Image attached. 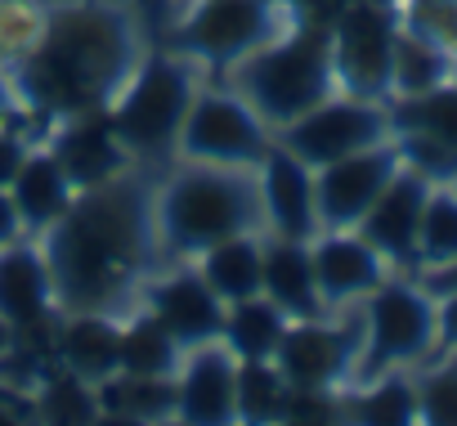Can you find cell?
Wrapping results in <instances>:
<instances>
[{
	"label": "cell",
	"instance_id": "f1b7e54d",
	"mask_svg": "<svg viewBox=\"0 0 457 426\" xmlns=\"http://www.w3.org/2000/svg\"><path fill=\"white\" fill-rule=\"evenodd\" d=\"M341 413L359 426H408L417 422V386L399 372L368 377L363 390L341 404Z\"/></svg>",
	"mask_w": 457,
	"mask_h": 426
},
{
	"label": "cell",
	"instance_id": "484cf974",
	"mask_svg": "<svg viewBox=\"0 0 457 426\" xmlns=\"http://www.w3.org/2000/svg\"><path fill=\"white\" fill-rule=\"evenodd\" d=\"M390 113V135H426L448 148H457V86H435L421 95H403L386 104Z\"/></svg>",
	"mask_w": 457,
	"mask_h": 426
},
{
	"label": "cell",
	"instance_id": "e575fe53",
	"mask_svg": "<svg viewBox=\"0 0 457 426\" xmlns=\"http://www.w3.org/2000/svg\"><path fill=\"white\" fill-rule=\"evenodd\" d=\"M390 139L399 144L403 166H412L430 184H453L457 180V148H448L439 139H426V135H390Z\"/></svg>",
	"mask_w": 457,
	"mask_h": 426
},
{
	"label": "cell",
	"instance_id": "277c9868",
	"mask_svg": "<svg viewBox=\"0 0 457 426\" xmlns=\"http://www.w3.org/2000/svg\"><path fill=\"white\" fill-rule=\"evenodd\" d=\"M220 77L228 81V90H238L261 113V121L270 130H278L337 90L328 28L283 32V37L256 46L252 54H243L238 63H228Z\"/></svg>",
	"mask_w": 457,
	"mask_h": 426
},
{
	"label": "cell",
	"instance_id": "3957f363",
	"mask_svg": "<svg viewBox=\"0 0 457 426\" xmlns=\"http://www.w3.org/2000/svg\"><path fill=\"white\" fill-rule=\"evenodd\" d=\"M265 230L256 166L184 162L153 193V238L170 256H197L220 238Z\"/></svg>",
	"mask_w": 457,
	"mask_h": 426
},
{
	"label": "cell",
	"instance_id": "4316f807",
	"mask_svg": "<svg viewBox=\"0 0 457 426\" xmlns=\"http://www.w3.org/2000/svg\"><path fill=\"white\" fill-rule=\"evenodd\" d=\"M453 72V59L444 46H435L430 37L421 32H395V59H390V99H403V95H421V90H435L444 86Z\"/></svg>",
	"mask_w": 457,
	"mask_h": 426
},
{
	"label": "cell",
	"instance_id": "f35d334b",
	"mask_svg": "<svg viewBox=\"0 0 457 426\" xmlns=\"http://www.w3.org/2000/svg\"><path fill=\"white\" fill-rule=\"evenodd\" d=\"M23 238V221H19V206L10 197V188H0V247H10Z\"/></svg>",
	"mask_w": 457,
	"mask_h": 426
},
{
	"label": "cell",
	"instance_id": "44dd1931",
	"mask_svg": "<svg viewBox=\"0 0 457 426\" xmlns=\"http://www.w3.org/2000/svg\"><path fill=\"white\" fill-rule=\"evenodd\" d=\"M261 297H270L287 319H319L328 310L319 297V283H314V261H310L305 238H283V234L265 238Z\"/></svg>",
	"mask_w": 457,
	"mask_h": 426
},
{
	"label": "cell",
	"instance_id": "5bb4252c",
	"mask_svg": "<svg viewBox=\"0 0 457 426\" xmlns=\"http://www.w3.org/2000/svg\"><path fill=\"white\" fill-rule=\"evenodd\" d=\"M238 355L224 341L184 350L175 372V422L184 426H228L238 422Z\"/></svg>",
	"mask_w": 457,
	"mask_h": 426
},
{
	"label": "cell",
	"instance_id": "836d02e7",
	"mask_svg": "<svg viewBox=\"0 0 457 426\" xmlns=\"http://www.w3.org/2000/svg\"><path fill=\"white\" fill-rule=\"evenodd\" d=\"M417 422L457 426V359L417 381Z\"/></svg>",
	"mask_w": 457,
	"mask_h": 426
},
{
	"label": "cell",
	"instance_id": "9c48e42d",
	"mask_svg": "<svg viewBox=\"0 0 457 426\" xmlns=\"http://www.w3.org/2000/svg\"><path fill=\"white\" fill-rule=\"evenodd\" d=\"M395 14L377 0H350L328 28L332 77L354 99H390V59H395Z\"/></svg>",
	"mask_w": 457,
	"mask_h": 426
},
{
	"label": "cell",
	"instance_id": "e0dca14e",
	"mask_svg": "<svg viewBox=\"0 0 457 426\" xmlns=\"http://www.w3.org/2000/svg\"><path fill=\"white\" fill-rule=\"evenodd\" d=\"M314 283L328 310L368 297L386 279V256L359 234V230H323L310 238Z\"/></svg>",
	"mask_w": 457,
	"mask_h": 426
},
{
	"label": "cell",
	"instance_id": "9a60e30c",
	"mask_svg": "<svg viewBox=\"0 0 457 426\" xmlns=\"http://www.w3.org/2000/svg\"><path fill=\"white\" fill-rule=\"evenodd\" d=\"M256 188H261V211L265 230L283 238H314L319 234V211H314V171L287 153L278 139L265 148L256 162Z\"/></svg>",
	"mask_w": 457,
	"mask_h": 426
},
{
	"label": "cell",
	"instance_id": "f6af8a7d",
	"mask_svg": "<svg viewBox=\"0 0 457 426\" xmlns=\"http://www.w3.org/2000/svg\"><path fill=\"white\" fill-rule=\"evenodd\" d=\"M274 5H283V10H305L310 0H274Z\"/></svg>",
	"mask_w": 457,
	"mask_h": 426
},
{
	"label": "cell",
	"instance_id": "d590c367",
	"mask_svg": "<svg viewBox=\"0 0 457 426\" xmlns=\"http://www.w3.org/2000/svg\"><path fill=\"white\" fill-rule=\"evenodd\" d=\"M412 32L457 54V0H412Z\"/></svg>",
	"mask_w": 457,
	"mask_h": 426
},
{
	"label": "cell",
	"instance_id": "d4e9b609",
	"mask_svg": "<svg viewBox=\"0 0 457 426\" xmlns=\"http://www.w3.org/2000/svg\"><path fill=\"white\" fill-rule=\"evenodd\" d=\"M283 328H287V314L270 297H243V301L224 305L220 341L234 350L238 359H274Z\"/></svg>",
	"mask_w": 457,
	"mask_h": 426
},
{
	"label": "cell",
	"instance_id": "7402d4cb",
	"mask_svg": "<svg viewBox=\"0 0 457 426\" xmlns=\"http://www.w3.org/2000/svg\"><path fill=\"white\" fill-rule=\"evenodd\" d=\"M10 197L19 206L23 234H46L63 216V211L72 206L77 188H72V180L63 175V166L54 162L50 148H28L19 175L10 180Z\"/></svg>",
	"mask_w": 457,
	"mask_h": 426
},
{
	"label": "cell",
	"instance_id": "cb8c5ba5",
	"mask_svg": "<svg viewBox=\"0 0 457 426\" xmlns=\"http://www.w3.org/2000/svg\"><path fill=\"white\" fill-rule=\"evenodd\" d=\"M99 390V422H170L175 417V377H135L112 372Z\"/></svg>",
	"mask_w": 457,
	"mask_h": 426
},
{
	"label": "cell",
	"instance_id": "83f0119b",
	"mask_svg": "<svg viewBox=\"0 0 457 426\" xmlns=\"http://www.w3.org/2000/svg\"><path fill=\"white\" fill-rule=\"evenodd\" d=\"M179 341L148 314V310H135L126 323H121V372H135V377H175L179 372Z\"/></svg>",
	"mask_w": 457,
	"mask_h": 426
},
{
	"label": "cell",
	"instance_id": "4fadbf2b",
	"mask_svg": "<svg viewBox=\"0 0 457 426\" xmlns=\"http://www.w3.org/2000/svg\"><path fill=\"white\" fill-rule=\"evenodd\" d=\"M144 310L179 341V350L220 341L224 328V301L211 292V283L197 274V265H175L166 274L139 279Z\"/></svg>",
	"mask_w": 457,
	"mask_h": 426
},
{
	"label": "cell",
	"instance_id": "ab89813d",
	"mask_svg": "<svg viewBox=\"0 0 457 426\" xmlns=\"http://www.w3.org/2000/svg\"><path fill=\"white\" fill-rule=\"evenodd\" d=\"M435 337L457 346V292H444V301L435 305Z\"/></svg>",
	"mask_w": 457,
	"mask_h": 426
},
{
	"label": "cell",
	"instance_id": "30bf717a",
	"mask_svg": "<svg viewBox=\"0 0 457 426\" xmlns=\"http://www.w3.org/2000/svg\"><path fill=\"white\" fill-rule=\"evenodd\" d=\"M274 139L287 153H296L310 171H319L337 157H350L359 148H372V144L390 139V113L377 99H354V95L332 99L328 95L323 104H314L296 121L278 126Z\"/></svg>",
	"mask_w": 457,
	"mask_h": 426
},
{
	"label": "cell",
	"instance_id": "6da1fadb",
	"mask_svg": "<svg viewBox=\"0 0 457 426\" xmlns=\"http://www.w3.org/2000/svg\"><path fill=\"white\" fill-rule=\"evenodd\" d=\"M41 238L59 310L112 314L135 292L153 256V193H144L130 171L108 184L77 188L72 206Z\"/></svg>",
	"mask_w": 457,
	"mask_h": 426
},
{
	"label": "cell",
	"instance_id": "2e32d148",
	"mask_svg": "<svg viewBox=\"0 0 457 426\" xmlns=\"http://www.w3.org/2000/svg\"><path fill=\"white\" fill-rule=\"evenodd\" d=\"M50 153L63 166V175L72 180V188L108 184V180H117V175H126L135 166L130 153H126V144L112 130L108 108H90V113L63 117V126L50 139Z\"/></svg>",
	"mask_w": 457,
	"mask_h": 426
},
{
	"label": "cell",
	"instance_id": "8d00e7d4",
	"mask_svg": "<svg viewBox=\"0 0 457 426\" xmlns=\"http://www.w3.org/2000/svg\"><path fill=\"white\" fill-rule=\"evenodd\" d=\"M341 417V399L332 390H287V404H283V422L287 426H328Z\"/></svg>",
	"mask_w": 457,
	"mask_h": 426
},
{
	"label": "cell",
	"instance_id": "4dcf8cb0",
	"mask_svg": "<svg viewBox=\"0 0 457 426\" xmlns=\"http://www.w3.org/2000/svg\"><path fill=\"white\" fill-rule=\"evenodd\" d=\"M287 377L278 372L274 359H238V422H283V404H287Z\"/></svg>",
	"mask_w": 457,
	"mask_h": 426
},
{
	"label": "cell",
	"instance_id": "1f68e13d",
	"mask_svg": "<svg viewBox=\"0 0 457 426\" xmlns=\"http://www.w3.org/2000/svg\"><path fill=\"white\" fill-rule=\"evenodd\" d=\"M457 261V188H430L417 225V270Z\"/></svg>",
	"mask_w": 457,
	"mask_h": 426
},
{
	"label": "cell",
	"instance_id": "74e56055",
	"mask_svg": "<svg viewBox=\"0 0 457 426\" xmlns=\"http://www.w3.org/2000/svg\"><path fill=\"white\" fill-rule=\"evenodd\" d=\"M28 148H32V144H28L10 121H0V188H10V180L19 175V166H23Z\"/></svg>",
	"mask_w": 457,
	"mask_h": 426
},
{
	"label": "cell",
	"instance_id": "7bdbcfd3",
	"mask_svg": "<svg viewBox=\"0 0 457 426\" xmlns=\"http://www.w3.org/2000/svg\"><path fill=\"white\" fill-rule=\"evenodd\" d=\"M10 117H14V90H10L5 68H0V121H10Z\"/></svg>",
	"mask_w": 457,
	"mask_h": 426
},
{
	"label": "cell",
	"instance_id": "8992f818",
	"mask_svg": "<svg viewBox=\"0 0 457 426\" xmlns=\"http://www.w3.org/2000/svg\"><path fill=\"white\" fill-rule=\"evenodd\" d=\"M274 37H283V5L274 0H197L175 28H166V50L224 72Z\"/></svg>",
	"mask_w": 457,
	"mask_h": 426
},
{
	"label": "cell",
	"instance_id": "d6a6232c",
	"mask_svg": "<svg viewBox=\"0 0 457 426\" xmlns=\"http://www.w3.org/2000/svg\"><path fill=\"white\" fill-rule=\"evenodd\" d=\"M46 28V10L37 0H0V63H14L32 50Z\"/></svg>",
	"mask_w": 457,
	"mask_h": 426
},
{
	"label": "cell",
	"instance_id": "7a4b0ae2",
	"mask_svg": "<svg viewBox=\"0 0 457 426\" xmlns=\"http://www.w3.org/2000/svg\"><path fill=\"white\" fill-rule=\"evenodd\" d=\"M139 63L135 19L112 5H59L46 10V28L32 50L5 63L14 99L37 108L41 117H72L90 108H108L112 95Z\"/></svg>",
	"mask_w": 457,
	"mask_h": 426
},
{
	"label": "cell",
	"instance_id": "ee69618b",
	"mask_svg": "<svg viewBox=\"0 0 457 426\" xmlns=\"http://www.w3.org/2000/svg\"><path fill=\"white\" fill-rule=\"evenodd\" d=\"M10 346H14V328L0 319V363H5V355H10Z\"/></svg>",
	"mask_w": 457,
	"mask_h": 426
},
{
	"label": "cell",
	"instance_id": "b9f144b4",
	"mask_svg": "<svg viewBox=\"0 0 457 426\" xmlns=\"http://www.w3.org/2000/svg\"><path fill=\"white\" fill-rule=\"evenodd\" d=\"M170 10H175V0H139V19L148 28H162L170 19Z\"/></svg>",
	"mask_w": 457,
	"mask_h": 426
},
{
	"label": "cell",
	"instance_id": "60d3db41",
	"mask_svg": "<svg viewBox=\"0 0 457 426\" xmlns=\"http://www.w3.org/2000/svg\"><path fill=\"white\" fill-rule=\"evenodd\" d=\"M421 288H426L430 297L457 292V261H448V265H439V270H426V274H421Z\"/></svg>",
	"mask_w": 457,
	"mask_h": 426
},
{
	"label": "cell",
	"instance_id": "d6986e66",
	"mask_svg": "<svg viewBox=\"0 0 457 426\" xmlns=\"http://www.w3.org/2000/svg\"><path fill=\"white\" fill-rule=\"evenodd\" d=\"M54 363L95 386L108 381L121 372V323L108 310H59Z\"/></svg>",
	"mask_w": 457,
	"mask_h": 426
},
{
	"label": "cell",
	"instance_id": "52a82bcc",
	"mask_svg": "<svg viewBox=\"0 0 457 426\" xmlns=\"http://www.w3.org/2000/svg\"><path fill=\"white\" fill-rule=\"evenodd\" d=\"M363 346L354 359V381L381 377L399 363L421 359L435 346V297L412 283H390L381 279L363 297Z\"/></svg>",
	"mask_w": 457,
	"mask_h": 426
},
{
	"label": "cell",
	"instance_id": "ffe728a7",
	"mask_svg": "<svg viewBox=\"0 0 457 426\" xmlns=\"http://www.w3.org/2000/svg\"><path fill=\"white\" fill-rule=\"evenodd\" d=\"M54 314H59V301H54V279H50L41 243L19 238L10 247H0V319L19 332Z\"/></svg>",
	"mask_w": 457,
	"mask_h": 426
},
{
	"label": "cell",
	"instance_id": "bcb514c9",
	"mask_svg": "<svg viewBox=\"0 0 457 426\" xmlns=\"http://www.w3.org/2000/svg\"><path fill=\"white\" fill-rule=\"evenodd\" d=\"M453 184H457V180H453Z\"/></svg>",
	"mask_w": 457,
	"mask_h": 426
},
{
	"label": "cell",
	"instance_id": "ba28073f",
	"mask_svg": "<svg viewBox=\"0 0 457 426\" xmlns=\"http://www.w3.org/2000/svg\"><path fill=\"white\" fill-rule=\"evenodd\" d=\"M270 144H274L270 126L261 121V113L238 90L211 86V90L193 95V104L184 113V126H179V139H175V153L184 162L256 166Z\"/></svg>",
	"mask_w": 457,
	"mask_h": 426
},
{
	"label": "cell",
	"instance_id": "8fae6325",
	"mask_svg": "<svg viewBox=\"0 0 457 426\" xmlns=\"http://www.w3.org/2000/svg\"><path fill=\"white\" fill-rule=\"evenodd\" d=\"M403 166L399 144L381 139L372 148H359L350 157H337L314 171V211H319V230H354L368 206L381 197V188L395 180Z\"/></svg>",
	"mask_w": 457,
	"mask_h": 426
},
{
	"label": "cell",
	"instance_id": "ac0fdd59",
	"mask_svg": "<svg viewBox=\"0 0 457 426\" xmlns=\"http://www.w3.org/2000/svg\"><path fill=\"white\" fill-rule=\"evenodd\" d=\"M430 180L417 175L412 166H399L395 180L381 188V197L368 206V216L354 225L390 265H417V225L426 206Z\"/></svg>",
	"mask_w": 457,
	"mask_h": 426
},
{
	"label": "cell",
	"instance_id": "603a6c76",
	"mask_svg": "<svg viewBox=\"0 0 457 426\" xmlns=\"http://www.w3.org/2000/svg\"><path fill=\"white\" fill-rule=\"evenodd\" d=\"M265 230L220 238L206 252H197V274L211 283V292L228 305L243 297H261V256H265Z\"/></svg>",
	"mask_w": 457,
	"mask_h": 426
},
{
	"label": "cell",
	"instance_id": "f546056e",
	"mask_svg": "<svg viewBox=\"0 0 457 426\" xmlns=\"http://www.w3.org/2000/svg\"><path fill=\"white\" fill-rule=\"evenodd\" d=\"M37 413L54 426H90V422H99V390H95V381L54 363L41 372Z\"/></svg>",
	"mask_w": 457,
	"mask_h": 426
},
{
	"label": "cell",
	"instance_id": "5b68a950",
	"mask_svg": "<svg viewBox=\"0 0 457 426\" xmlns=\"http://www.w3.org/2000/svg\"><path fill=\"white\" fill-rule=\"evenodd\" d=\"M193 95H197V81H193V63L184 54L153 50L144 63H135V72L108 104L112 130L126 144L130 162H162L175 153V139H179Z\"/></svg>",
	"mask_w": 457,
	"mask_h": 426
},
{
	"label": "cell",
	"instance_id": "7c38bea8",
	"mask_svg": "<svg viewBox=\"0 0 457 426\" xmlns=\"http://www.w3.org/2000/svg\"><path fill=\"white\" fill-rule=\"evenodd\" d=\"M363 346V323H328L319 319H287L274 363L296 390H337L359 359Z\"/></svg>",
	"mask_w": 457,
	"mask_h": 426
}]
</instances>
